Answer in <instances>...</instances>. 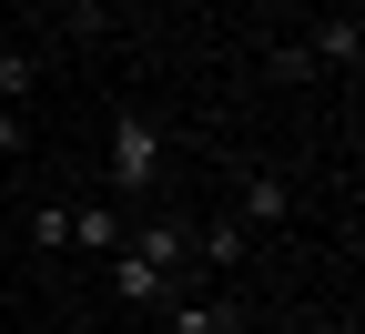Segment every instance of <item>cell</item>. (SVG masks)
<instances>
[{
  "instance_id": "1",
  "label": "cell",
  "mask_w": 365,
  "mask_h": 334,
  "mask_svg": "<svg viewBox=\"0 0 365 334\" xmlns=\"http://www.w3.org/2000/svg\"><path fill=\"white\" fill-rule=\"evenodd\" d=\"M163 172H173V132H163V112L122 102V112H112V172H102V182H112L122 203H143Z\"/></svg>"
},
{
  "instance_id": "2",
  "label": "cell",
  "mask_w": 365,
  "mask_h": 334,
  "mask_svg": "<svg viewBox=\"0 0 365 334\" xmlns=\"http://www.w3.org/2000/svg\"><path fill=\"white\" fill-rule=\"evenodd\" d=\"M122 254H143V263H163V273L182 283V273H193V233H182L173 213H153V223H132V233H122Z\"/></svg>"
},
{
  "instance_id": "3",
  "label": "cell",
  "mask_w": 365,
  "mask_h": 334,
  "mask_svg": "<svg viewBox=\"0 0 365 334\" xmlns=\"http://www.w3.org/2000/svg\"><path fill=\"white\" fill-rule=\"evenodd\" d=\"M112 294H122L132 314H153V304H173V294H182V283H173L163 263H143V254H112Z\"/></svg>"
},
{
  "instance_id": "4",
  "label": "cell",
  "mask_w": 365,
  "mask_h": 334,
  "mask_svg": "<svg viewBox=\"0 0 365 334\" xmlns=\"http://www.w3.org/2000/svg\"><path fill=\"white\" fill-rule=\"evenodd\" d=\"M234 223H244V233L294 223V182H284V172H254V182H244V203H234Z\"/></svg>"
},
{
  "instance_id": "5",
  "label": "cell",
  "mask_w": 365,
  "mask_h": 334,
  "mask_svg": "<svg viewBox=\"0 0 365 334\" xmlns=\"http://www.w3.org/2000/svg\"><path fill=\"white\" fill-rule=\"evenodd\" d=\"M193 263H203V273H244V263H254V233H244L234 213L203 223V233H193Z\"/></svg>"
},
{
  "instance_id": "6",
  "label": "cell",
  "mask_w": 365,
  "mask_h": 334,
  "mask_svg": "<svg viewBox=\"0 0 365 334\" xmlns=\"http://www.w3.org/2000/svg\"><path fill=\"white\" fill-rule=\"evenodd\" d=\"M304 51H314V71H355V61H365V21H355V11H335L325 31L304 41Z\"/></svg>"
},
{
  "instance_id": "7",
  "label": "cell",
  "mask_w": 365,
  "mask_h": 334,
  "mask_svg": "<svg viewBox=\"0 0 365 334\" xmlns=\"http://www.w3.org/2000/svg\"><path fill=\"white\" fill-rule=\"evenodd\" d=\"M122 233H132L122 203H71V244H81V254H122Z\"/></svg>"
},
{
  "instance_id": "8",
  "label": "cell",
  "mask_w": 365,
  "mask_h": 334,
  "mask_svg": "<svg viewBox=\"0 0 365 334\" xmlns=\"http://www.w3.org/2000/svg\"><path fill=\"white\" fill-rule=\"evenodd\" d=\"M163 334H244V324H234V304H203V294H173V304H163Z\"/></svg>"
},
{
  "instance_id": "9",
  "label": "cell",
  "mask_w": 365,
  "mask_h": 334,
  "mask_svg": "<svg viewBox=\"0 0 365 334\" xmlns=\"http://www.w3.org/2000/svg\"><path fill=\"white\" fill-rule=\"evenodd\" d=\"M31 244L61 254V244H71V203H41V213H31Z\"/></svg>"
},
{
  "instance_id": "10",
  "label": "cell",
  "mask_w": 365,
  "mask_h": 334,
  "mask_svg": "<svg viewBox=\"0 0 365 334\" xmlns=\"http://www.w3.org/2000/svg\"><path fill=\"white\" fill-rule=\"evenodd\" d=\"M264 71H274V81H314V51H304V41H274Z\"/></svg>"
},
{
  "instance_id": "11",
  "label": "cell",
  "mask_w": 365,
  "mask_h": 334,
  "mask_svg": "<svg viewBox=\"0 0 365 334\" xmlns=\"http://www.w3.org/2000/svg\"><path fill=\"white\" fill-rule=\"evenodd\" d=\"M31 81H41L31 51H0V102H11V112H21V91H31Z\"/></svg>"
},
{
  "instance_id": "12",
  "label": "cell",
  "mask_w": 365,
  "mask_h": 334,
  "mask_svg": "<svg viewBox=\"0 0 365 334\" xmlns=\"http://www.w3.org/2000/svg\"><path fill=\"white\" fill-rule=\"evenodd\" d=\"M11 152H31V122H21L11 102H0V162H11Z\"/></svg>"
},
{
  "instance_id": "13",
  "label": "cell",
  "mask_w": 365,
  "mask_h": 334,
  "mask_svg": "<svg viewBox=\"0 0 365 334\" xmlns=\"http://www.w3.org/2000/svg\"><path fill=\"white\" fill-rule=\"evenodd\" d=\"M51 11H61L71 31H102V0H51Z\"/></svg>"
}]
</instances>
